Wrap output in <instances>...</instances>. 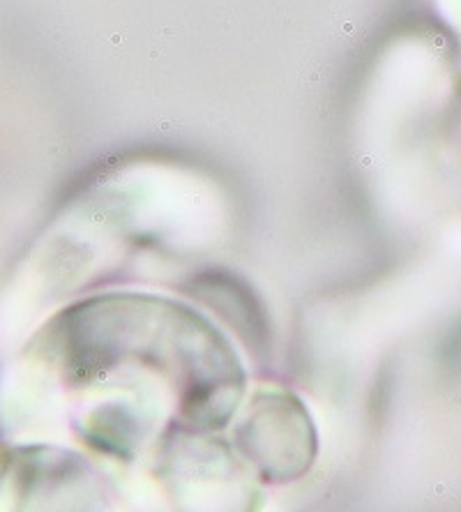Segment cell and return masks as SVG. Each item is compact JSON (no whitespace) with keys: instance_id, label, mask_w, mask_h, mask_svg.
Listing matches in <instances>:
<instances>
[{"instance_id":"6da1fadb","label":"cell","mask_w":461,"mask_h":512,"mask_svg":"<svg viewBox=\"0 0 461 512\" xmlns=\"http://www.w3.org/2000/svg\"><path fill=\"white\" fill-rule=\"evenodd\" d=\"M44 356L77 395L81 443L139 464L176 429L219 432L245 399L229 340L190 307L146 293L86 300L51 323Z\"/></svg>"},{"instance_id":"3957f363","label":"cell","mask_w":461,"mask_h":512,"mask_svg":"<svg viewBox=\"0 0 461 512\" xmlns=\"http://www.w3.org/2000/svg\"><path fill=\"white\" fill-rule=\"evenodd\" d=\"M231 446L261 483H293L312 469L319 434L302 399L266 386L240 406Z\"/></svg>"},{"instance_id":"277c9868","label":"cell","mask_w":461,"mask_h":512,"mask_svg":"<svg viewBox=\"0 0 461 512\" xmlns=\"http://www.w3.org/2000/svg\"><path fill=\"white\" fill-rule=\"evenodd\" d=\"M12 478L17 512H104L109 501L100 473L70 450H21Z\"/></svg>"},{"instance_id":"7a4b0ae2","label":"cell","mask_w":461,"mask_h":512,"mask_svg":"<svg viewBox=\"0 0 461 512\" xmlns=\"http://www.w3.org/2000/svg\"><path fill=\"white\" fill-rule=\"evenodd\" d=\"M139 512H259L261 480L215 432L176 429L139 462Z\"/></svg>"}]
</instances>
